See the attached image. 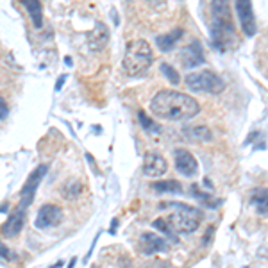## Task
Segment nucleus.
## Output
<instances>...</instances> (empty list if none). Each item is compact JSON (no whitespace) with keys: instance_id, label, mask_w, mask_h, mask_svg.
<instances>
[{"instance_id":"f257e3e1","label":"nucleus","mask_w":268,"mask_h":268,"mask_svg":"<svg viewBox=\"0 0 268 268\" xmlns=\"http://www.w3.org/2000/svg\"><path fill=\"white\" fill-rule=\"evenodd\" d=\"M150 111L166 120H188L199 114L200 104L181 91L163 90L150 100Z\"/></svg>"},{"instance_id":"f03ea898","label":"nucleus","mask_w":268,"mask_h":268,"mask_svg":"<svg viewBox=\"0 0 268 268\" xmlns=\"http://www.w3.org/2000/svg\"><path fill=\"white\" fill-rule=\"evenodd\" d=\"M159 208L172 209L170 215L163 216V218L166 220V223L170 225V229L174 233H195L199 229L200 222H202V211L193 208V206L182 204V202H166V204H161Z\"/></svg>"},{"instance_id":"7ed1b4c3","label":"nucleus","mask_w":268,"mask_h":268,"mask_svg":"<svg viewBox=\"0 0 268 268\" xmlns=\"http://www.w3.org/2000/svg\"><path fill=\"white\" fill-rule=\"evenodd\" d=\"M152 61H154L152 47L145 40H136V42L127 43L122 66L129 75H138V73H143L150 66Z\"/></svg>"},{"instance_id":"20e7f679","label":"nucleus","mask_w":268,"mask_h":268,"mask_svg":"<svg viewBox=\"0 0 268 268\" xmlns=\"http://www.w3.org/2000/svg\"><path fill=\"white\" fill-rule=\"evenodd\" d=\"M211 42L215 49L231 50L236 43V29L229 16H215L211 22Z\"/></svg>"},{"instance_id":"39448f33","label":"nucleus","mask_w":268,"mask_h":268,"mask_svg":"<svg viewBox=\"0 0 268 268\" xmlns=\"http://www.w3.org/2000/svg\"><path fill=\"white\" fill-rule=\"evenodd\" d=\"M186 86L192 91H204V93H222L225 83L211 70H202V72L188 73L184 79Z\"/></svg>"},{"instance_id":"423d86ee","label":"nucleus","mask_w":268,"mask_h":268,"mask_svg":"<svg viewBox=\"0 0 268 268\" xmlns=\"http://www.w3.org/2000/svg\"><path fill=\"white\" fill-rule=\"evenodd\" d=\"M47 172H49V165H40L38 168H36V170L29 175V179L25 181L23 188L20 189V209L25 211V209L30 206V202L34 200L36 189H38L40 182L43 181V177H45Z\"/></svg>"},{"instance_id":"0eeeda50","label":"nucleus","mask_w":268,"mask_h":268,"mask_svg":"<svg viewBox=\"0 0 268 268\" xmlns=\"http://www.w3.org/2000/svg\"><path fill=\"white\" fill-rule=\"evenodd\" d=\"M234 9H236V15L240 18V23H242L243 34L247 38H252L257 32V23H256V16H254V9L250 2H234Z\"/></svg>"},{"instance_id":"6e6552de","label":"nucleus","mask_w":268,"mask_h":268,"mask_svg":"<svg viewBox=\"0 0 268 268\" xmlns=\"http://www.w3.org/2000/svg\"><path fill=\"white\" fill-rule=\"evenodd\" d=\"M63 220V211H61L59 206L56 204H45L38 209V215H36L34 225L38 229H49V227H56Z\"/></svg>"},{"instance_id":"1a4fd4ad","label":"nucleus","mask_w":268,"mask_h":268,"mask_svg":"<svg viewBox=\"0 0 268 268\" xmlns=\"http://www.w3.org/2000/svg\"><path fill=\"white\" fill-rule=\"evenodd\" d=\"M174 158H175V168H177L179 174L186 175V177H193V175L199 174V163H197L195 156L189 150L177 148L174 152Z\"/></svg>"},{"instance_id":"9d476101","label":"nucleus","mask_w":268,"mask_h":268,"mask_svg":"<svg viewBox=\"0 0 268 268\" xmlns=\"http://www.w3.org/2000/svg\"><path fill=\"white\" fill-rule=\"evenodd\" d=\"M168 170V163L159 152H147L143 159V175L145 177H161Z\"/></svg>"},{"instance_id":"9b49d317","label":"nucleus","mask_w":268,"mask_h":268,"mask_svg":"<svg viewBox=\"0 0 268 268\" xmlns=\"http://www.w3.org/2000/svg\"><path fill=\"white\" fill-rule=\"evenodd\" d=\"M138 247H140L141 254L145 256H152L156 252H165L168 249V243H166L165 238L158 236L154 233H143L140 236V242H138Z\"/></svg>"},{"instance_id":"f8f14e48","label":"nucleus","mask_w":268,"mask_h":268,"mask_svg":"<svg viewBox=\"0 0 268 268\" xmlns=\"http://www.w3.org/2000/svg\"><path fill=\"white\" fill-rule=\"evenodd\" d=\"M181 61L184 64V68H195L199 64L204 63V50L199 42H192L189 45H186L181 52Z\"/></svg>"},{"instance_id":"ddd939ff","label":"nucleus","mask_w":268,"mask_h":268,"mask_svg":"<svg viewBox=\"0 0 268 268\" xmlns=\"http://www.w3.org/2000/svg\"><path fill=\"white\" fill-rule=\"evenodd\" d=\"M23 223H25V211L18 208L16 211H13L11 215L8 216L6 223L2 225L4 238H15V236H18L23 229Z\"/></svg>"},{"instance_id":"4468645a","label":"nucleus","mask_w":268,"mask_h":268,"mask_svg":"<svg viewBox=\"0 0 268 268\" xmlns=\"http://www.w3.org/2000/svg\"><path fill=\"white\" fill-rule=\"evenodd\" d=\"M107 40H109V29H107L106 23L97 22L93 27V30L88 36V43H90V50L98 52L107 45Z\"/></svg>"},{"instance_id":"2eb2a0df","label":"nucleus","mask_w":268,"mask_h":268,"mask_svg":"<svg viewBox=\"0 0 268 268\" xmlns=\"http://www.w3.org/2000/svg\"><path fill=\"white\" fill-rule=\"evenodd\" d=\"M182 34H184V30L177 27V29L166 32V34L158 36V38H156V43H158L159 50H163V52H170V50L175 47V43L182 38Z\"/></svg>"},{"instance_id":"dca6fc26","label":"nucleus","mask_w":268,"mask_h":268,"mask_svg":"<svg viewBox=\"0 0 268 268\" xmlns=\"http://www.w3.org/2000/svg\"><path fill=\"white\" fill-rule=\"evenodd\" d=\"M22 6L29 11V16L34 23V27L43 25V4L38 0H22Z\"/></svg>"},{"instance_id":"f3484780","label":"nucleus","mask_w":268,"mask_h":268,"mask_svg":"<svg viewBox=\"0 0 268 268\" xmlns=\"http://www.w3.org/2000/svg\"><path fill=\"white\" fill-rule=\"evenodd\" d=\"M184 134H186V138L195 140V141H211L213 140L211 131H209L208 127H204V125H197V127H192V129H184Z\"/></svg>"},{"instance_id":"a211bd4d","label":"nucleus","mask_w":268,"mask_h":268,"mask_svg":"<svg viewBox=\"0 0 268 268\" xmlns=\"http://www.w3.org/2000/svg\"><path fill=\"white\" fill-rule=\"evenodd\" d=\"M150 188L159 193H182V184L179 181H174V179H170V181L152 182Z\"/></svg>"},{"instance_id":"6ab92c4d","label":"nucleus","mask_w":268,"mask_h":268,"mask_svg":"<svg viewBox=\"0 0 268 268\" xmlns=\"http://www.w3.org/2000/svg\"><path fill=\"white\" fill-rule=\"evenodd\" d=\"M138 120H140V124H141V127L145 129V131H148V132H154V134H159V132L163 131V127L158 124V122H154L152 118H148L147 114L143 113V111H140L138 113Z\"/></svg>"},{"instance_id":"aec40b11","label":"nucleus","mask_w":268,"mask_h":268,"mask_svg":"<svg viewBox=\"0 0 268 268\" xmlns=\"http://www.w3.org/2000/svg\"><path fill=\"white\" fill-rule=\"evenodd\" d=\"M159 70H161V73L166 77V79H168V83H170V84H179V81H181V79H179V73L175 72V68L172 66V64L161 63V68H159Z\"/></svg>"},{"instance_id":"412c9836","label":"nucleus","mask_w":268,"mask_h":268,"mask_svg":"<svg viewBox=\"0 0 268 268\" xmlns=\"http://www.w3.org/2000/svg\"><path fill=\"white\" fill-rule=\"evenodd\" d=\"M152 225H154L156 229L161 231L163 234H166V236H168V238H170V240L177 242V234H175L174 231L170 229V225L166 223V220H165V218H158V220H154V222H152Z\"/></svg>"},{"instance_id":"4be33fe9","label":"nucleus","mask_w":268,"mask_h":268,"mask_svg":"<svg viewBox=\"0 0 268 268\" xmlns=\"http://www.w3.org/2000/svg\"><path fill=\"white\" fill-rule=\"evenodd\" d=\"M211 13H213V16H231L229 2H213Z\"/></svg>"},{"instance_id":"5701e85b","label":"nucleus","mask_w":268,"mask_h":268,"mask_svg":"<svg viewBox=\"0 0 268 268\" xmlns=\"http://www.w3.org/2000/svg\"><path fill=\"white\" fill-rule=\"evenodd\" d=\"M81 192H83V186H81V182H77V181H70L68 184L63 188V193L66 199H75Z\"/></svg>"},{"instance_id":"b1692460","label":"nucleus","mask_w":268,"mask_h":268,"mask_svg":"<svg viewBox=\"0 0 268 268\" xmlns=\"http://www.w3.org/2000/svg\"><path fill=\"white\" fill-rule=\"evenodd\" d=\"M252 204L259 206L261 215H266V189H261V192H257V195L252 197Z\"/></svg>"},{"instance_id":"393cba45","label":"nucleus","mask_w":268,"mask_h":268,"mask_svg":"<svg viewBox=\"0 0 268 268\" xmlns=\"http://www.w3.org/2000/svg\"><path fill=\"white\" fill-rule=\"evenodd\" d=\"M0 257L6 261H16L18 259V256H16V252H13L9 247H6L4 243L0 242Z\"/></svg>"},{"instance_id":"a878e982","label":"nucleus","mask_w":268,"mask_h":268,"mask_svg":"<svg viewBox=\"0 0 268 268\" xmlns=\"http://www.w3.org/2000/svg\"><path fill=\"white\" fill-rule=\"evenodd\" d=\"M8 117V104L4 102V98H0V120Z\"/></svg>"},{"instance_id":"bb28decb","label":"nucleus","mask_w":268,"mask_h":268,"mask_svg":"<svg viewBox=\"0 0 268 268\" xmlns=\"http://www.w3.org/2000/svg\"><path fill=\"white\" fill-rule=\"evenodd\" d=\"M213 233H215V227H209V229H208V236H206V238H202V245H208L209 240L213 238Z\"/></svg>"},{"instance_id":"cd10ccee","label":"nucleus","mask_w":268,"mask_h":268,"mask_svg":"<svg viewBox=\"0 0 268 268\" xmlns=\"http://www.w3.org/2000/svg\"><path fill=\"white\" fill-rule=\"evenodd\" d=\"M64 81H66V75H61L59 79H57V83H56V91H61V88H63V84H64Z\"/></svg>"},{"instance_id":"c85d7f7f","label":"nucleus","mask_w":268,"mask_h":268,"mask_svg":"<svg viewBox=\"0 0 268 268\" xmlns=\"http://www.w3.org/2000/svg\"><path fill=\"white\" fill-rule=\"evenodd\" d=\"M117 223H118V220H117V218H114L113 222H111V229H109V233H111V234L117 233V231H114V229H117Z\"/></svg>"},{"instance_id":"c756f323","label":"nucleus","mask_w":268,"mask_h":268,"mask_svg":"<svg viewBox=\"0 0 268 268\" xmlns=\"http://www.w3.org/2000/svg\"><path fill=\"white\" fill-rule=\"evenodd\" d=\"M59 266H63V261H57V263H56V264H52V266H50V268H59Z\"/></svg>"},{"instance_id":"7c9ffc66","label":"nucleus","mask_w":268,"mask_h":268,"mask_svg":"<svg viewBox=\"0 0 268 268\" xmlns=\"http://www.w3.org/2000/svg\"><path fill=\"white\" fill-rule=\"evenodd\" d=\"M73 266H75V259H72L70 261V264H68V268H73Z\"/></svg>"},{"instance_id":"2f4dec72","label":"nucleus","mask_w":268,"mask_h":268,"mask_svg":"<svg viewBox=\"0 0 268 268\" xmlns=\"http://www.w3.org/2000/svg\"><path fill=\"white\" fill-rule=\"evenodd\" d=\"M6 209H8V204H4V206H0V213H2V211H6Z\"/></svg>"}]
</instances>
